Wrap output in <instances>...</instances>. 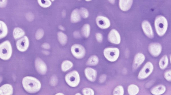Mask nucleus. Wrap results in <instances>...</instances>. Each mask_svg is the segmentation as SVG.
<instances>
[{
  "label": "nucleus",
  "instance_id": "obj_42",
  "mask_svg": "<svg viewBox=\"0 0 171 95\" xmlns=\"http://www.w3.org/2000/svg\"><path fill=\"white\" fill-rule=\"evenodd\" d=\"M56 95H64L63 93H57V94H56Z\"/></svg>",
  "mask_w": 171,
  "mask_h": 95
},
{
  "label": "nucleus",
  "instance_id": "obj_1",
  "mask_svg": "<svg viewBox=\"0 0 171 95\" xmlns=\"http://www.w3.org/2000/svg\"><path fill=\"white\" fill-rule=\"evenodd\" d=\"M23 86L26 91L35 93L40 90L41 83L37 79L31 76H26L22 80Z\"/></svg>",
  "mask_w": 171,
  "mask_h": 95
},
{
  "label": "nucleus",
  "instance_id": "obj_8",
  "mask_svg": "<svg viewBox=\"0 0 171 95\" xmlns=\"http://www.w3.org/2000/svg\"><path fill=\"white\" fill-rule=\"evenodd\" d=\"M162 46L159 43H151L148 46L149 53L154 57H157L160 55L162 51Z\"/></svg>",
  "mask_w": 171,
  "mask_h": 95
},
{
  "label": "nucleus",
  "instance_id": "obj_12",
  "mask_svg": "<svg viewBox=\"0 0 171 95\" xmlns=\"http://www.w3.org/2000/svg\"><path fill=\"white\" fill-rule=\"evenodd\" d=\"M142 28L144 33L148 38H153L154 37V33L151 25L149 21L145 20L142 23Z\"/></svg>",
  "mask_w": 171,
  "mask_h": 95
},
{
  "label": "nucleus",
  "instance_id": "obj_27",
  "mask_svg": "<svg viewBox=\"0 0 171 95\" xmlns=\"http://www.w3.org/2000/svg\"><path fill=\"white\" fill-rule=\"evenodd\" d=\"M73 65V64L71 61H65L62 63L61 65V69L63 71L66 72L69 69H71Z\"/></svg>",
  "mask_w": 171,
  "mask_h": 95
},
{
  "label": "nucleus",
  "instance_id": "obj_19",
  "mask_svg": "<svg viewBox=\"0 0 171 95\" xmlns=\"http://www.w3.org/2000/svg\"><path fill=\"white\" fill-rule=\"evenodd\" d=\"M166 88L163 85H157L151 89V93L154 95H161L165 93Z\"/></svg>",
  "mask_w": 171,
  "mask_h": 95
},
{
  "label": "nucleus",
  "instance_id": "obj_10",
  "mask_svg": "<svg viewBox=\"0 0 171 95\" xmlns=\"http://www.w3.org/2000/svg\"><path fill=\"white\" fill-rule=\"evenodd\" d=\"M29 46V41L26 36H24L20 39L16 43V46L17 49L20 52L25 51Z\"/></svg>",
  "mask_w": 171,
  "mask_h": 95
},
{
  "label": "nucleus",
  "instance_id": "obj_43",
  "mask_svg": "<svg viewBox=\"0 0 171 95\" xmlns=\"http://www.w3.org/2000/svg\"><path fill=\"white\" fill-rule=\"evenodd\" d=\"M2 77L0 76V83H1V81H2Z\"/></svg>",
  "mask_w": 171,
  "mask_h": 95
},
{
  "label": "nucleus",
  "instance_id": "obj_23",
  "mask_svg": "<svg viewBox=\"0 0 171 95\" xmlns=\"http://www.w3.org/2000/svg\"><path fill=\"white\" fill-rule=\"evenodd\" d=\"M58 39L61 45H64L67 43L68 41V37L66 35L61 32H59L57 33Z\"/></svg>",
  "mask_w": 171,
  "mask_h": 95
},
{
  "label": "nucleus",
  "instance_id": "obj_16",
  "mask_svg": "<svg viewBox=\"0 0 171 95\" xmlns=\"http://www.w3.org/2000/svg\"><path fill=\"white\" fill-rule=\"evenodd\" d=\"M133 2V0H120L119 3L120 9L122 11H128L131 7Z\"/></svg>",
  "mask_w": 171,
  "mask_h": 95
},
{
  "label": "nucleus",
  "instance_id": "obj_45",
  "mask_svg": "<svg viewBox=\"0 0 171 95\" xmlns=\"http://www.w3.org/2000/svg\"><path fill=\"white\" fill-rule=\"evenodd\" d=\"M87 1V2H88V1Z\"/></svg>",
  "mask_w": 171,
  "mask_h": 95
},
{
  "label": "nucleus",
  "instance_id": "obj_2",
  "mask_svg": "<svg viewBox=\"0 0 171 95\" xmlns=\"http://www.w3.org/2000/svg\"><path fill=\"white\" fill-rule=\"evenodd\" d=\"M155 26L157 34L160 37L164 36L166 33L168 27V22L164 16L159 15L156 17L155 21Z\"/></svg>",
  "mask_w": 171,
  "mask_h": 95
},
{
  "label": "nucleus",
  "instance_id": "obj_18",
  "mask_svg": "<svg viewBox=\"0 0 171 95\" xmlns=\"http://www.w3.org/2000/svg\"><path fill=\"white\" fill-rule=\"evenodd\" d=\"M81 19V16L78 9H75L72 11L71 14L70 20L72 23H76L80 22Z\"/></svg>",
  "mask_w": 171,
  "mask_h": 95
},
{
  "label": "nucleus",
  "instance_id": "obj_11",
  "mask_svg": "<svg viewBox=\"0 0 171 95\" xmlns=\"http://www.w3.org/2000/svg\"><path fill=\"white\" fill-rule=\"evenodd\" d=\"M96 21L97 26L101 29H107L111 25L110 20L104 16H98L96 19Z\"/></svg>",
  "mask_w": 171,
  "mask_h": 95
},
{
  "label": "nucleus",
  "instance_id": "obj_7",
  "mask_svg": "<svg viewBox=\"0 0 171 95\" xmlns=\"http://www.w3.org/2000/svg\"><path fill=\"white\" fill-rule=\"evenodd\" d=\"M71 52L73 55L76 58H83L86 53L85 49L80 44H75L71 48Z\"/></svg>",
  "mask_w": 171,
  "mask_h": 95
},
{
  "label": "nucleus",
  "instance_id": "obj_29",
  "mask_svg": "<svg viewBox=\"0 0 171 95\" xmlns=\"http://www.w3.org/2000/svg\"><path fill=\"white\" fill-rule=\"evenodd\" d=\"M38 2L40 6L43 8L49 7L52 4V2L49 0H39Z\"/></svg>",
  "mask_w": 171,
  "mask_h": 95
},
{
  "label": "nucleus",
  "instance_id": "obj_4",
  "mask_svg": "<svg viewBox=\"0 0 171 95\" xmlns=\"http://www.w3.org/2000/svg\"><path fill=\"white\" fill-rule=\"evenodd\" d=\"M65 80L70 86L75 87L78 86L80 83V75L76 71H73L66 75Z\"/></svg>",
  "mask_w": 171,
  "mask_h": 95
},
{
  "label": "nucleus",
  "instance_id": "obj_37",
  "mask_svg": "<svg viewBox=\"0 0 171 95\" xmlns=\"http://www.w3.org/2000/svg\"><path fill=\"white\" fill-rule=\"evenodd\" d=\"M42 47L44 49H48L50 48V46L49 44L47 43H44L42 45Z\"/></svg>",
  "mask_w": 171,
  "mask_h": 95
},
{
  "label": "nucleus",
  "instance_id": "obj_25",
  "mask_svg": "<svg viewBox=\"0 0 171 95\" xmlns=\"http://www.w3.org/2000/svg\"><path fill=\"white\" fill-rule=\"evenodd\" d=\"M90 32H91V27L89 24H85L82 28V35L86 38H88L89 37Z\"/></svg>",
  "mask_w": 171,
  "mask_h": 95
},
{
  "label": "nucleus",
  "instance_id": "obj_30",
  "mask_svg": "<svg viewBox=\"0 0 171 95\" xmlns=\"http://www.w3.org/2000/svg\"><path fill=\"white\" fill-rule=\"evenodd\" d=\"M79 12H80V16L83 18H87L89 16L88 11L86 8L84 7L81 8L80 10H79Z\"/></svg>",
  "mask_w": 171,
  "mask_h": 95
},
{
  "label": "nucleus",
  "instance_id": "obj_35",
  "mask_svg": "<svg viewBox=\"0 0 171 95\" xmlns=\"http://www.w3.org/2000/svg\"><path fill=\"white\" fill-rule=\"evenodd\" d=\"M26 18L28 21L31 22L34 19V17L33 14L31 13H28L26 15Z\"/></svg>",
  "mask_w": 171,
  "mask_h": 95
},
{
  "label": "nucleus",
  "instance_id": "obj_6",
  "mask_svg": "<svg viewBox=\"0 0 171 95\" xmlns=\"http://www.w3.org/2000/svg\"><path fill=\"white\" fill-rule=\"evenodd\" d=\"M153 69L154 67L151 62L146 63L140 71L138 75V78L140 80H143L147 78L153 72Z\"/></svg>",
  "mask_w": 171,
  "mask_h": 95
},
{
  "label": "nucleus",
  "instance_id": "obj_13",
  "mask_svg": "<svg viewBox=\"0 0 171 95\" xmlns=\"http://www.w3.org/2000/svg\"><path fill=\"white\" fill-rule=\"evenodd\" d=\"M35 65L36 70L39 74L44 75L46 74L47 70V68L45 63L42 60L37 58L35 61Z\"/></svg>",
  "mask_w": 171,
  "mask_h": 95
},
{
  "label": "nucleus",
  "instance_id": "obj_36",
  "mask_svg": "<svg viewBox=\"0 0 171 95\" xmlns=\"http://www.w3.org/2000/svg\"><path fill=\"white\" fill-rule=\"evenodd\" d=\"M7 1L6 0H2L0 1V8H4L6 7L7 5Z\"/></svg>",
  "mask_w": 171,
  "mask_h": 95
},
{
  "label": "nucleus",
  "instance_id": "obj_3",
  "mask_svg": "<svg viewBox=\"0 0 171 95\" xmlns=\"http://www.w3.org/2000/svg\"><path fill=\"white\" fill-rule=\"evenodd\" d=\"M12 49L9 41H6L0 44V58L7 61L11 57Z\"/></svg>",
  "mask_w": 171,
  "mask_h": 95
},
{
  "label": "nucleus",
  "instance_id": "obj_38",
  "mask_svg": "<svg viewBox=\"0 0 171 95\" xmlns=\"http://www.w3.org/2000/svg\"><path fill=\"white\" fill-rule=\"evenodd\" d=\"M106 77H107V76L106 75H103L101 76L99 79L100 82L101 83L104 82L106 80Z\"/></svg>",
  "mask_w": 171,
  "mask_h": 95
},
{
  "label": "nucleus",
  "instance_id": "obj_41",
  "mask_svg": "<svg viewBox=\"0 0 171 95\" xmlns=\"http://www.w3.org/2000/svg\"><path fill=\"white\" fill-rule=\"evenodd\" d=\"M109 1L110 2V3L112 4H114L115 3V0H110V1Z\"/></svg>",
  "mask_w": 171,
  "mask_h": 95
},
{
  "label": "nucleus",
  "instance_id": "obj_26",
  "mask_svg": "<svg viewBox=\"0 0 171 95\" xmlns=\"http://www.w3.org/2000/svg\"><path fill=\"white\" fill-rule=\"evenodd\" d=\"M99 59L96 56H92L89 57L87 62V65L89 66H95L99 63Z\"/></svg>",
  "mask_w": 171,
  "mask_h": 95
},
{
  "label": "nucleus",
  "instance_id": "obj_21",
  "mask_svg": "<svg viewBox=\"0 0 171 95\" xmlns=\"http://www.w3.org/2000/svg\"><path fill=\"white\" fill-rule=\"evenodd\" d=\"M25 34V32L21 28H16L13 30V36L15 39L17 40L21 38L24 37Z\"/></svg>",
  "mask_w": 171,
  "mask_h": 95
},
{
  "label": "nucleus",
  "instance_id": "obj_9",
  "mask_svg": "<svg viewBox=\"0 0 171 95\" xmlns=\"http://www.w3.org/2000/svg\"><path fill=\"white\" fill-rule=\"evenodd\" d=\"M108 39L111 43L115 45H119L120 43V35L118 31L115 29H112L110 31L108 36Z\"/></svg>",
  "mask_w": 171,
  "mask_h": 95
},
{
  "label": "nucleus",
  "instance_id": "obj_28",
  "mask_svg": "<svg viewBox=\"0 0 171 95\" xmlns=\"http://www.w3.org/2000/svg\"><path fill=\"white\" fill-rule=\"evenodd\" d=\"M113 95H124V89L122 85H118L114 88L113 93Z\"/></svg>",
  "mask_w": 171,
  "mask_h": 95
},
{
  "label": "nucleus",
  "instance_id": "obj_17",
  "mask_svg": "<svg viewBox=\"0 0 171 95\" xmlns=\"http://www.w3.org/2000/svg\"><path fill=\"white\" fill-rule=\"evenodd\" d=\"M13 88L11 85L5 84L0 87V95H12Z\"/></svg>",
  "mask_w": 171,
  "mask_h": 95
},
{
  "label": "nucleus",
  "instance_id": "obj_31",
  "mask_svg": "<svg viewBox=\"0 0 171 95\" xmlns=\"http://www.w3.org/2000/svg\"><path fill=\"white\" fill-rule=\"evenodd\" d=\"M44 35V31L43 29H38L36 32L35 34V38L36 39L38 40L41 39L43 37Z\"/></svg>",
  "mask_w": 171,
  "mask_h": 95
},
{
  "label": "nucleus",
  "instance_id": "obj_33",
  "mask_svg": "<svg viewBox=\"0 0 171 95\" xmlns=\"http://www.w3.org/2000/svg\"><path fill=\"white\" fill-rule=\"evenodd\" d=\"M171 73L170 69L166 71L164 73V77L168 81H171Z\"/></svg>",
  "mask_w": 171,
  "mask_h": 95
},
{
  "label": "nucleus",
  "instance_id": "obj_20",
  "mask_svg": "<svg viewBox=\"0 0 171 95\" xmlns=\"http://www.w3.org/2000/svg\"><path fill=\"white\" fill-rule=\"evenodd\" d=\"M8 29L6 24L3 21H0V39L6 37Z\"/></svg>",
  "mask_w": 171,
  "mask_h": 95
},
{
  "label": "nucleus",
  "instance_id": "obj_24",
  "mask_svg": "<svg viewBox=\"0 0 171 95\" xmlns=\"http://www.w3.org/2000/svg\"><path fill=\"white\" fill-rule=\"evenodd\" d=\"M168 58L166 55H164L160 59L159 62V65L160 69H166L168 65Z\"/></svg>",
  "mask_w": 171,
  "mask_h": 95
},
{
  "label": "nucleus",
  "instance_id": "obj_34",
  "mask_svg": "<svg viewBox=\"0 0 171 95\" xmlns=\"http://www.w3.org/2000/svg\"><path fill=\"white\" fill-rule=\"evenodd\" d=\"M96 38L98 42H101L103 40V35L100 33H97L96 34Z\"/></svg>",
  "mask_w": 171,
  "mask_h": 95
},
{
  "label": "nucleus",
  "instance_id": "obj_32",
  "mask_svg": "<svg viewBox=\"0 0 171 95\" xmlns=\"http://www.w3.org/2000/svg\"><path fill=\"white\" fill-rule=\"evenodd\" d=\"M84 95H94V91L90 88H84L82 91Z\"/></svg>",
  "mask_w": 171,
  "mask_h": 95
},
{
  "label": "nucleus",
  "instance_id": "obj_40",
  "mask_svg": "<svg viewBox=\"0 0 171 95\" xmlns=\"http://www.w3.org/2000/svg\"><path fill=\"white\" fill-rule=\"evenodd\" d=\"M59 29H60V30H65V28L63 27L62 25H60V26H59Z\"/></svg>",
  "mask_w": 171,
  "mask_h": 95
},
{
  "label": "nucleus",
  "instance_id": "obj_14",
  "mask_svg": "<svg viewBox=\"0 0 171 95\" xmlns=\"http://www.w3.org/2000/svg\"><path fill=\"white\" fill-rule=\"evenodd\" d=\"M145 59V57L143 53H138L136 54L133 61V69L136 70L143 63Z\"/></svg>",
  "mask_w": 171,
  "mask_h": 95
},
{
  "label": "nucleus",
  "instance_id": "obj_15",
  "mask_svg": "<svg viewBox=\"0 0 171 95\" xmlns=\"http://www.w3.org/2000/svg\"><path fill=\"white\" fill-rule=\"evenodd\" d=\"M85 74L87 78L90 81L93 82L96 79L97 72L95 69L87 68L85 70Z\"/></svg>",
  "mask_w": 171,
  "mask_h": 95
},
{
  "label": "nucleus",
  "instance_id": "obj_5",
  "mask_svg": "<svg viewBox=\"0 0 171 95\" xmlns=\"http://www.w3.org/2000/svg\"><path fill=\"white\" fill-rule=\"evenodd\" d=\"M104 55L108 61L111 62L116 61L119 56V50L116 48H107L104 49Z\"/></svg>",
  "mask_w": 171,
  "mask_h": 95
},
{
  "label": "nucleus",
  "instance_id": "obj_22",
  "mask_svg": "<svg viewBox=\"0 0 171 95\" xmlns=\"http://www.w3.org/2000/svg\"><path fill=\"white\" fill-rule=\"evenodd\" d=\"M128 93L130 95H136L139 92V88L135 84H131L128 87Z\"/></svg>",
  "mask_w": 171,
  "mask_h": 95
},
{
  "label": "nucleus",
  "instance_id": "obj_39",
  "mask_svg": "<svg viewBox=\"0 0 171 95\" xmlns=\"http://www.w3.org/2000/svg\"><path fill=\"white\" fill-rule=\"evenodd\" d=\"M74 36L76 38H79L80 37V33L79 31H75L74 33Z\"/></svg>",
  "mask_w": 171,
  "mask_h": 95
},
{
  "label": "nucleus",
  "instance_id": "obj_44",
  "mask_svg": "<svg viewBox=\"0 0 171 95\" xmlns=\"http://www.w3.org/2000/svg\"><path fill=\"white\" fill-rule=\"evenodd\" d=\"M75 95H81L80 93H76V94Z\"/></svg>",
  "mask_w": 171,
  "mask_h": 95
}]
</instances>
